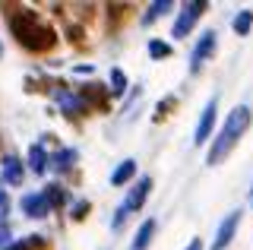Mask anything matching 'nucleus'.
<instances>
[{"mask_svg": "<svg viewBox=\"0 0 253 250\" xmlns=\"http://www.w3.org/2000/svg\"><path fill=\"white\" fill-rule=\"evenodd\" d=\"M6 19H10V29H13V35L19 38V44L29 48V51H47V48H54V42H57L54 29L42 26L32 10H13Z\"/></svg>", "mask_w": 253, "mask_h": 250, "instance_id": "nucleus-1", "label": "nucleus"}, {"mask_svg": "<svg viewBox=\"0 0 253 250\" xmlns=\"http://www.w3.org/2000/svg\"><path fill=\"white\" fill-rule=\"evenodd\" d=\"M247 127H250V108L247 105H237L234 111L228 114L221 133L212 139V146H209V165H218V162L237 146V139L244 136V130H247Z\"/></svg>", "mask_w": 253, "mask_h": 250, "instance_id": "nucleus-2", "label": "nucleus"}, {"mask_svg": "<svg viewBox=\"0 0 253 250\" xmlns=\"http://www.w3.org/2000/svg\"><path fill=\"white\" fill-rule=\"evenodd\" d=\"M149 190H152V177H139L136 181V187H133L130 193H126V200L117 206V212H114V218H111V228H121V225L126 222V215H133L136 209L146 203V197H149Z\"/></svg>", "mask_w": 253, "mask_h": 250, "instance_id": "nucleus-3", "label": "nucleus"}, {"mask_svg": "<svg viewBox=\"0 0 253 250\" xmlns=\"http://www.w3.org/2000/svg\"><path fill=\"white\" fill-rule=\"evenodd\" d=\"M203 10H206V0H190V3L180 10V16H177V22H174V38H187V32L193 29V22L203 16Z\"/></svg>", "mask_w": 253, "mask_h": 250, "instance_id": "nucleus-4", "label": "nucleus"}, {"mask_svg": "<svg viewBox=\"0 0 253 250\" xmlns=\"http://www.w3.org/2000/svg\"><path fill=\"white\" fill-rule=\"evenodd\" d=\"M215 111H218V98L212 95V98H209V105L203 108V117H200V124H196V136H193V143H196V146L209 143V136H212V127H215Z\"/></svg>", "mask_w": 253, "mask_h": 250, "instance_id": "nucleus-5", "label": "nucleus"}, {"mask_svg": "<svg viewBox=\"0 0 253 250\" xmlns=\"http://www.w3.org/2000/svg\"><path fill=\"white\" fill-rule=\"evenodd\" d=\"M215 44H218V38H215V32L209 29V32H206V35L200 38V42H196L193 54H190V70H193V73H196V70L203 67V60H209V57H212V51H215Z\"/></svg>", "mask_w": 253, "mask_h": 250, "instance_id": "nucleus-6", "label": "nucleus"}, {"mask_svg": "<svg viewBox=\"0 0 253 250\" xmlns=\"http://www.w3.org/2000/svg\"><path fill=\"white\" fill-rule=\"evenodd\" d=\"M237 225H241V209H234V212H228V218H225V222L218 225V234H215V241H212V250H225L228 244H231V238H234Z\"/></svg>", "mask_w": 253, "mask_h": 250, "instance_id": "nucleus-7", "label": "nucleus"}, {"mask_svg": "<svg viewBox=\"0 0 253 250\" xmlns=\"http://www.w3.org/2000/svg\"><path fill=\"white\" fill-rule=\"evenodd\" d=\"M19 206H22V212L32 215V218H44L47 212H51V203H47L44 193H26Z\"/></svg>", "mask_w": 253, "mask_h": 250, "instance_id": "nucleus-8", "label": "nucleus"}, {"mask_svg": "<svg viewBox=\"0 0 253 250\" xmlns=\"http://www.w3.org/2000/svg\"><path fill=\"white\" fill-rule=\"evenodd\" d=\"M22 174H26V171H22V162L16 159V155H6V159H3V181L13 184V187H19Z\"/></svg>", "mask_w": 253, "mask_h": 250, "instance_id": "nucleus-9", "label": "nucleus"}, {"mask_svg": "<svg viewBox=\"0 0 253 250\" xmlns=\"http://www.w3.org/2000/svg\"><path fill=\"white\" fill-rule=\"evenodd\" d=\"M152 234H155V218H146V222L139 225V231H136V238H133L130 250H146L149 244H152Z\"/></svg>", "mask_w": 253, "mask_h": 250, "instance_id": "nucleus-10", "label": "nucleus"}, {"mask_svg": "<svg viewBox=\"0 0 253 250\" xmlns=\"http://www.w3.org/2000/svg\"><path fill=\"white\" fill-rule=\"evenodd\" d=\"M133 174H136V162L126 159V162H121V165L114 168V174H111V184H114V187H124Z\"/></svg>", "mask_w": 253, "mask_h": 250, "instance_id": "nucleus-11", "label": "nucleus"}, {"mask_svg": "<svg viewBox=\"0 0 253 250\" xmlns=\"http://www.w3.org/2000/svg\"><path fill=\"white\" fill-rule=\"evenodd\" d=\"M29 168L35 171V174H44V171H47V155H44V146L42 143H35L29 149Z\"/></svg>", "mask_w": 253, "mask_h": 250, "instance_id": "nucleus-12", "label": "nucleus"}, {"mask_svg": "<svg viewBox=\"0 0 253 250\" xmlns=\"http://www.w3.org/2000/svg\"><path fill=\"white\" fill-rule=\"evenodd\" d=\"M57 101H60V108L67 114H79V111H85V105H83V98H76V95H70V92H57Z\"/></svg>", "mask_w": 253, "mask_h": 250, "instance_id": "nucleus-13", "label": "nucleus"}, {"mask_svg": "<svg viewBox=\"0 0 253 250\" xmlns=\"http://www.w3.org/2000/svg\"><path fill=\"white\" fill-rule=\"evenodd\" d=\"M51 162H54V165H51L54 171H70V168H73V162H76V149H60Z\"/></svg>", "mask_w": 253, "mask_h": 250, "instance_id": "nucleus-14", "label": "nucleus"}, {"mask_svg": "<svg viewBox=\"0 0 253 250\" xmlns=\"http://www.w3.org/2000/svg\"><path fill=\"white\" fill-rule=\"evenodd\" d=\"M171 10H174V3H171V0H155V3L149 6V13L142 16V22L149 26V22H155L158 16H165V13H171Z\"/></svg>", "mask_w": 253, "mask_h": 250, "instance_id": "nucleus-15", "label": "nucleus"}, {"mask_svg": "<svg viewBox=\"0 0 253 250\" xmlns=\"http://www.w3.org/2000/svg\"><path fill=\"white\" fill-rule=\"evenodd\" d=\"M250 26H253V10H241V13L234 16V32H237V35H247Z\"/></svg>", "mask_w": 253, "mask_h": 250, "instance_id": "nucleus-16", "label": "nucleus"}, {"mask_svg": "<svg viewBox=\"0 0 253 250\" xmlns=\"http://www.w3.org/2000/svg\"><path fill=\"white\" fill-rule=\"evenodd\" d=\"M108 89H111V95H124V92H126V76H124V70H111V85H108Z\"/></svg>", "mask_w": 253, "mask_h": 250, "instance_id": "nucleus-17", "label": "nucleus"}, {"mask_svg": "<svg viewBox=\"0 0 253 250\" xmlns=\"http://www.w3.org/2000/svg\"><path fill=\"white\" fill-rule=\"evenodd\" d=\"M149 57H152V60L171 57V44H165V42H158V38H152V42H149Z\"/></svg>", "mask_w": 253, "mask_h": 250, "instance_id": "nucleus-18", "label": "nucleus"}, {"mask_svg": "<svg viewBox=\"0 0 253 250\" xmlns=\"http://www.w3.org/2000/svg\"><path fill=\"white\" fill-rule=\"evenodd\" d=\"M44 197H47V203H51V209H57L60 203L67 200V193H63L60 187H47V190H44Z\"/></svg>", "mask_w": 253, "mask_h": 250, "instance_id": "nucleus-19", "label": "nucleus"}, {"mask_svg": "<svg viewBox=\"0 0 253 250\" xmlns=\"http://www.w3.org/2000/svg\"><path fill=\"white\" fill-rule=\"evenodd\" d=\"M85 212H89V203H85V200H79L76 206H73V218H83Z\"/></svg>", "mask_w": 253, "mask_h": 250, "instance_id": "nucleus-20", "label": "nucleus"}, {"mask_svg": "<svg viewBox=\"0 0 253 250\" xmlns=\"http://www.w3.org/2000/svg\"><path fill=\"white\" fill-rule=\"evenodd\" d=\"M3 250H32V241H13V244L3 247Z\"/></svg>", "mask_w": 253, "mask_h": 250, "instance_id": "nucleus-21", "label": "nucleus"}, {"mask_svg": "<svg viewBox=\"0 0 253 250\" xmlns=\"http://www.w3.org/2000/svg\"><path fill=\"white\" fill-rule=\"evenodd\" d=\"M6 212H10V197L0 190V215H6Z\"/></svg>", "mask_w": 253, "mask_h": 250, "instance_id": "nucleus-22", "label": "nucleus"}, {"mask_svg": "<svg viewBox=\"0 0 253 250\" xmlns=\"http://www.w3.org/2000/svg\"><path fill=\"white\" fill-rule=\"evenodd\" d=\"M6 241H10V228H6V222L0 225V244H6Z\"/></svg>", "mask_w": 253, "mask_h": 250, "instance_id": "nucleus-23", "label": "nucleus"}, {"mask_svg": "<svg viewBox=\"0 0 253 250\" xmlns=\"http://www.w3.org/2000/svg\"><path fill=\"white\" fill-rule=\"evenodd\" d=\"M187 250H203V241H190V247Z\"/></svg>", "mask_w": 253, "mask_h": 250, "instance_id": "nucleus-24", "label": "nucleus"}, {"mask_svg": "<svg viewBox=\"0 0 253 250\" xmlns=\"http://www.w3.org/2000/svg\"><path fill=\"white\" fill-rule=\"evenodd\" d=\"M0 57H3V44H0Z\"/></svg>", "mask_w": 253, "mask_h": 250, "instance_id": "nucleus-25", "label": "nucleus"}]
</instances>
